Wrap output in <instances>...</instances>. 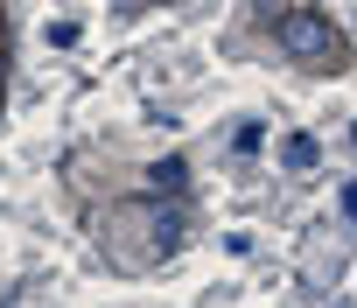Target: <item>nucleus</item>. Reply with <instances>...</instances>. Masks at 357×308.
Listing matches in <instances>:
<instances>
[{"mask_svg":"<svg viewBox=\"0 0 357 308\" xmlns=\"http://www.w3.org/2000/svg\"><path fill=\"white\" fill-rule=\"evenodd\" d=\"M280 49L301 56V63H315V56L336 49V29H329L322 15H308V8H301V15H280Z\"/></svg>","mask_w":357,"mask_h":308,"instance_id":"f257e3e1","label":"nucleus"},{"mask_svg":"<svg viewBox=\"0 0 357 308\" xmlns=\"http://www.w3.org/2000/svg\"><path fill=\"white\" fill-rule=\"evenodd\" d=\"M280 162H287V169H308V162H315V140H308V133H294V140L280 147Z\"/></svg>","mask_w":357,"mask_h":308,"instance_id":"f03ea898","label":"nucleus"},{"mask_svg":"<svg viewBox=\"0 0 357 308\" xmlns=\"http://www.w3.org/2000/svg\"><path fill=\"white\" fill-rule=\"evenodd\" d=\"M154 190H183V162H161L154 169Z\"/></svg>","mask_w":357,"mask_h":308,"instance_id":"7ed1b4c3","label":"nucleus"},{"mask_svg":"<svg viewBox=\"0 0 357 308\" xmlns=\"http://www.w3.org/2000/svg\"><path fill=\"white\" fill-rule=\"evenodd\" d=\"M343 210H350V217H357V183H350V190H343Z\"/></svg>","mask_w":357,"mask_h":308,"instance_id":"20e7f679","label":"nucleus"},{"mask_svg":"<svg viewBox=\"0 0 357 308\" xmlns=\"http://www.w3.org/2000/svg\"><path fill=\"white\" fill-rule=\"evenodd\" d=\"M350 140H357V133H350Z\"/></svg>","mask_w":357,"mask_h":308,"instance_id":"39448f33","label":"nucleus"}]
</instances>
